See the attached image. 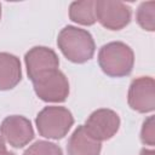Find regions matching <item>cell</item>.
Segmentation results:
<instances>
[{"label": "cell", "mask_w": 155, "mask_h": 155, "mask_svg": "<svg viewBox=\"0 0 155 155\" xmlns=\"http://www.w3.org/2000/svg\"><path fill=\"white\" fill-rule=\"evenodd\" d=\"M57 44L69 61L79 64L90 61L96 48L92 35L87 30L73 25H67L61 30Z\"/></svg>", "instance_id": "1"}, {"label": "cell", "mask_w": 155, "mask_h": 155, "mask_svg": "<svg viewBox=\"0 0 155 155\" xmlns=\"http://www.w3.org/2000/svg\"><path fill=\"white\" fill-rule=\"evenodd\" d=\"M98 63L102 70L111 78L127 76L134 63L133 51L124 42H109L99 50Z\"/></svg>", "instance_id": "2"}, {"label": "cell", "mask_w": 155, "mask_h": 155, "mask_svg": "<svg viewBox=\"0 0 155 155\" xmlns=\"http://www.w3.org/2000/svg\"><path fill=\"white\" fill-rule=\"evenodd\" d=\"M36 127L40 136L50 139L63 138L74 124L71 113L64 107H46L36 116Z\"/></svg>", "instance_id": "3"}, {"label": "cell", "mask_w": 155, "mask_h": 155, "mask_svg": "<svg viewBox=\"0 0 155 155\" xmlns=\"http://www.w3.org/2000/svg\"><path fill=\"white\" fill-rule=\"evenodd\" d=\"M36 96L44 102L61 103L69 94V82L61 70L50 71L31 81Z\"/></svg>", "instance_id": "4"}, {"label": "cell", "mask_w": 155, "mask_h": 155, "mask_svg": "<svg viewBox=\"0 0 155 155\" xmlns=\"http://www.w3.org/2000/svg\"><path fill=\"white\" fill-rule=\"evenodd\" d=\"M94 15L96 21L110 30H120L131 21V8L121 1H94Z\"/></svg>", "instance_id": "5"}, {"label": "cell", "mask_w": 155, "mask_h": 155, "mask_svg": "<svg viewBox=\"0 0 155 155\" xmlns=\"http://www.w3.org/2000/svg\"><path fill=\"white\" fill-rule=\"evenodd\" d=\"M84 127L87 133L98 142L108 140L117 132L120 117L110 109H98L90 115Z\"/></svg>", "instance_id": "6"}, {"label": "cell", "mask_w": 155, "mask_h": 155, "mask_svg": "<svg viewBox=\"0 0 155 155\" xmlns=\"http://www.w3.org/2000/svg\"><path fill=\"white\" fill-rule=\"evenodd\" d=\"M24 61L27 65L28 76L31 81L50 71L57 70L59 65V61L56 52L44 46H36L29 50L25 53Z\"/></svg>", "instance_id": "7"}, {"label": "cell", "mask_w": 155, "mask_h": 155, "mask_svg": "<svg viewBox=\"0 0 155 155\" xmlns=\"http://www.w3.org/2000/svg\"><path fill=\"white\" fill-rule=\"evenodd\" d=\"M0 133L13 148H23L34 138L31 122L21 115H11L4 119Z\"/></svg>", "instance_id": "8"}, {"label": "cell", "mask_w": 155, "mask_h": 155, "mask_svg": "<svg viewBox=\"0 0 155 155\" xmlns=\"http://www.w3.org/2000/svg\"><path fill=\"white\" fill-rule=\"evenodd\" d=\"M128 105L138 113H149L155 108L154 79L140 76L131 82L128 90Z\"/></svg>", "instance_id": "9"}, {"label": "cell", "mask_w": 155, "mask_h": 155, "mask_svg": "<svg viewBox=\"0 0 155 155\" xmlns=\"http://www.w3.org/2000/svg\"><path fill=\"white\" fill-rule=\"evenodd\" d=\"M101 148V142L91 137L81 125L70 136L67 151L68 155H99Z\"/></svg>", "instance_id": "10"}, {"label": "cell", "mask_w": 155, "mask_h": 155, "mask_svg": "<svg viewBox=\"0 0 155 155\" xmlns=\"http://www.w3.org/2000/svg\"><path fill=\"white\" fill-rule=\"evenodd\" d=\"M22 79L19 59L6 52H0V91L13 88Z\"/></svg>", "instance_id": "11"}, {"label": "cell", "mask_w": 155, "mask_h": 155, "mask_svg": "<svg viewBox=\"0 0 155 155\" xmlns=\"http://www.w3.org/2000/svg\"><path fill=\"white\" fill-rule=\"evenodd\" d=\"M69 17L71 21L82 24V25H92L96 22L94 15V1L85 0V1H74L69 7Z\"/></svg>", "instance_id": "12"}, {"label": "cell", "mask_w": 155, "mask_h": 155, "mask_svg": "<svg viewBox=\"0 0 155 155\" xmlns=\"http://www.w3.org/2000/svg\"><path fill=\"white\" fill-rule=\"evenodd\" d=\"M154 10H155L154 1L142 2L137 10L136 19L144 30L154 31L155 29V11Z\"/></svg>", "instance_id": "13"}, {"label": "cell", "mask_w": 155, "mask_h": 155, "mask_svg": "<svg viewBox=\"0 0 155 155\" xmlns=\"http://www.w3.org/2000/svg\"><path fill=\"white\" fill-rule=\"evenodd\" d=\"M23 155H63L62 149L51 142L38 140L33 145H30Z\"/></svg>", "instance_id": "14"}, {"label": "cell", "mask_w": 155, "mask_h": 155, "mask_svg": "<svg viewBox=\"0 0 155 155\" xmlns=\"http://www.w3.org/2000/svg\"><path fill=\"white\" fill-rule=\"evenodd\" d=\"M140 139L145 145L154 147L155 144V125L154 116H149L144 122L140 132Z\"/></svg>", "instance_id": "15"}, {"label": "cell", "mask_w": 155, "mask_h": 155, "mask_svg": "<svg viewBox=\"0 0 155 155\" xmlns=\"http://www.w3.org/2000/svg\"><path fill=\"white\" fill-rule=\"evenodd\" d=\"M139 155H155V153L153 150H149V149H142Z\"/></svg>", "instance_id": "16"}, {"label": "cell", "mask_w": 155, "mask_h": 155, "mask_svg": "<svg viewBox=\"0 0 155 155\" xmlns=\"http://www.w3.org/2000/svg\"><path fill=\"white\" fill-rule=\"evenodd\" d=\"M0 150H6V147H5V142L4 139L0 137Z\"/></svg>", "instance_id": "17"}, {"label": "cell", "mask_w": 155, "mask_h": 155, "mask_svg": "<svg viewBox=\"0 0 155 155\" xmlns=\"http://www.w3.org/2000/svg\"><path fill=\"white\" fill-rule=\"evenodd\" d=\"M0 155H15V154L10 153V151H6V150H0Z\"/></svg>", "instance_id": "18"}, {"label": "cell", "mask_w": 155, "mask_h": 155, "mask_svg": "<svg viewBox=\"0 0 155 155\" xmlns=\"http://www.w3.org/2000/svg\"><path fill=\"white\" fill-rule=\"evenodd\" d=\"M0 17H1V5H0Z\"/></svg>", "instance_id": "19"}]
</instances>
